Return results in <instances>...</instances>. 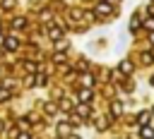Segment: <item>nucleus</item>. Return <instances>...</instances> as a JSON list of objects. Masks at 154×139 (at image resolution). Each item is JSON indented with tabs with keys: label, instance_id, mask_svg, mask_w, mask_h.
Listing matches in <instances>:
<instances>
[{
	"label": "nucleus",
	"instance_id": "1",
	"mask_svg": "<svg viewBox=\"0 0 154 139\" xmlns=\"http://www.w3.org/2000/svg\"><path fill=\"white\" fill-rule=\"evenodd\" d=\"M94 12H96V14H101V17H108V14L113 12V7H111V2H108V0H103V2H99V5L94 7Z\"/></svg>",
	"mask_w": 154,
	"mask_h": 139
},
{
	"label": "nucleus",
	"instance_id": "2",
	"mask_svg": "<svg viewBox=\"0 0 154 139\" xmlns=\"http://www.w3.org/2000/svg\"><path fill=\"white\" fill-rule=\"evenodd\" d=\"M91 98H94V91H91L89 86H84V89H79V101H82V103H89Z\"/></svg>",
	"mask_w": 154,
	"mask_h": 139
},
{
	"label": "nucleus",
	"instance_id": "3",
	"mask_svg": "<svg viewBox=\"0 0 154 139\" xmlns=\"http://www.w3.org/2000/svg\"><path fill=\"white\" fill-rule=\"evenodd\" d=\"M48 36H51L53 41H60V38H63V26H51V29H48Z\"/></svg>",
	"mask_w": 154,
	"mask_h": 139
},
{
	"label": "nucleus",
	"instance_id": "4",
	"mask_svg": "<svg viewBox=\"0 0 154 139\" xmlns=\"http://www.w3.org/2000/svg\"><path fill=\"white\" fill-rule=\"evenodd\" d=\"M2 46H5L7 50H17V48H19V41H17L14 36H10V38H5V41H2Z\"/></svg>",
	"mask_w": 154,
	"mask_h": 139
},
{
	"label": "nucleus",
	"instance_id": "5",
	"mask_svg": "<svg viewBox=\"0 0 154 139\" xmlns=\"http://www.w3.org/2000/svg\"><path fill=\"white\" fill-rule=\"evenodd\" d=\"M140 137H142V139H154V127H149V125H142V129H140Z\"/></svg>",
	"mask_w": 154,
	"mask_h": 139
},
{
	"label": "nucleus",
	"instance_id": "6",
	"mask_svg": "<svg viewBox=\"0 0 154 139\" xmlns=\"http://www.w3.org/2000/svg\"><path fill=\"white\" fill-rule=\"evenodd\" d=\"M118 70H120V74H130V72H132V62H130V60H123V62L118 65Z\"/></svg>",
	"mask_w": 154,
	"mask_h": 139
},
{
	"label": "nucleus",
	"instance_id": "7",
	"mask_svg": "<svg viewBox=\"0 0 154 139\" xmlns=\"http://www.w3.org/2000/svg\"><path fill=\"white\" fill-rule=\"evenodd\" d=\"M24 26H26V19L24 17H14L12 19V29H24Z\"/></svg>",
	"mask_w": 154,
	"mask_h": 139
},
{
	"label": "nucleus",
	"instance_id": "8",
	"mask_svg": "<svg viewBox=\"0 0 154 139\" xmlns=\"http://www.w3.org/2000/svg\"><path fill=\"white\" fill-rule=\"evenodd\" d=\"M137 29H140V19L132 14V19H130V31H137Z\"/></svg>",
	"mask_w": 154,
	"mask_h": 139
},
{
	"label": "nucleus",
	"instance_id": "9",
	"mask_svg": "<svg viewBox=\"0 0 154 139\" xmlns=\"http://www.w3.org/2000/svg\"><path fill=\"white\" fill-rule=\"evenodd\" d=\"M111 113H113V115H120V113H123V105H120V103L116 101V103L111 105Z\"/></svg>",
	"mask_w": 154,
	"mask_h": 139
},
{
	"label": "nucleus",
	"instance_id": "10",
	"mask_svg": "<svg viewBox=\"0 0 154 139\" xmlns=\"http://www.w3.org/2000/svg\"><path fill=\"white\" fill-rule=\"evenodd\" d=\"M147 120H149V113H147V110L137 115V122H140V125H147Z\"/></svg>",
	"mask_w": 154,
	"mask_h": 139
},
{
	"label": "nucleus",
	"instance_id": "11",
	"mask_svg": "<svg viewBox=\"0 0 154 139\" xmlns=\"http://www.w3.org/2000/svg\"><path fill=\"white\" fill-rule=\"evenodd\" d=\"M152 60H154V55H152L149 50H147V53H142V62H144V65H149Z\"/></svg>",
	"mask_w": 154,
	"mask_h": 139
},
{
	"label": "nucleus",
	"instance_id": "12",
	"mask_svg": "<svg viewBox=\"0 0 154 139\" xmlns=\"http://www.w3.org/2000/svg\"><path fill=\"white\" fill-rule=\"evenodd\" d=\"M60 108H63V110H72V103H70L67 98H63V101H60Z\"/></svg>",
	"mask_w": 154,
	"mask_h": 139
},
{
	"label": "nucleus",
	"instance_id": "13",
	"mask_svg": "<svg viewBox=\"0 0 154 139\" xmlns=\"http://www.w3.org/2000/svg\"><path fill=\"white\" fill-rule=\"evenodd\" d=\"M58 132H60V134H67V132H70V125H67V122L58 125Z\"/></svg>",
	"mask_w": 154,
	"mask_h": 139
},
{
	"label": "nucleus",
	"instance_id": "14",
	"mask_svg": "<svg viewBox=\"0 0 154 139\" xmlns=\"http://www.w3.org/2000/svg\"><path fill=\"white\" fill-rule=\"evenodd\" d=\"M34 84H38V86H43V84H46V77H43V74H36V79H34Z\"/></svg>",
	"mask_w": 154,
	"mask_h": 139
},
{
	"label": "nucleus",
	"instance_id": "15",
	"mask_svg": "<svg viewBox=\"0 0 154 139\" xmlns=\"http://www.w3.org/2000/svg\"><path fill=\"white\" fill-rule=\"evenodd\" d=\"M53 60H55V62H65V53H55Z\"/></svg>",
	"mask_w": 154,
	"mask_h": 139
},
{
	"label": "nucleus",
	"instance_id": "16",
	"mask_svg": "<svg viewBox=\"0 0 154 139\" xmlns=\"http://www.w3.org/2000/svg\"><path fill=\"white\" fill-rule=\"evenodd\" d=\"M94 84V79H91V74H84V86H91Z\"/></svg>",
	"mask_w": 154,
	"mask_h": 139
},
{
	"label": "nucleus",
	"instance_id": "17",
	"mask_svg": "<svg viewBox=\"0 0 154 139\" xmlns=\"http://www.w3.org/2000/svg\"><path fill=\"white\" fill-rule=\"evenodd\" d=\"M79 113H82V115H89V105L82 103V105H79Z\"/></svg>",
	"mask_w": 154,
	"mask_h": 139
},
{
	"label": "nucleus",
	"instance_id": "18",
	"mask_svg": "<svg viewBox=\"0 0 154 139\" xmlns=\"http://www.w3.org/2000/svg\"><path fill=\"white\" fill-rule=\"evenodd\" d=\"M144 26H147V29H152V31H154V17H149V19H147V22H144Z\"/></svg>",
	"mask_w": 154,
	"mask_h": 139
},
{
	"label": "nucleus",
	"instance_id": "19",
	"mask_svg": "<svg viewBox=\"0 0 154 139\" xmlns=\"http://www.w3.org/2000/svg\"><path fill=\"white\" fill-rule=\"evenodd\" d=\"M2 7H7V10L14 7V0H2Z\"/></svg>",
	"mask_w": 154,
	"mask_h": 139
},
{
	"label": "nucleus",
	"instance_id": "20",
	"mask_svg": "<svg viewBox=\"0 0 154 139\" xmlns=\"http://www.w3.org/2000/svg\"><path fill=\"white\" fill-rule=\"evenodd\" d=\"M46 113H55V105L53 103H46Z\"/></svg>",
	"mask_w": 154,
	"mask_h": 139
},
{
	"label": "nucleus",
	"instance_id": "21",
	"mask_svg": "<svg viewBox=\"0 0 154 139\" xmlns=\"http://www.w3.org/2000/svg\"><path fill=\"white\" fill-rule=\"evenodd\" d=\"M10 98V91H0V101H7Z\"/></svg>",
	"mask_w": 154,
	"mask_h": 139
},
{
	"label": "nucleus",
	"instance_id": "22",
	"mask_svg": "<svg viewBox=\"0 0 154 139\" xmlns=\"http://www.w3.org/2000/svg\"><path fill=\"white\" fill-rule=\"evenodd\" d=\"M17 139H29V134H24V132H22V134H17Z\"/></svg>",
	"mask_w": 154,
	"mask_h": 139
},
{
	"label": "nucleus",
	"instance_id": "23",
	"mask_svg": "<svg viewBox=\"0 0 154 139\" xmlns=\"http://www.w3.org/2000/svg\"><path fill=\"white\" fill-rule=\"evenodd\" d=\"M149 41H152V43H154V31H152V34H149Z\"/></svg>",
	"mask_w": 154,
	"mask_h": 139
},
{
	"label": "nucleus",
	"instance_id": "24",
	"mask_svg": "<svg viewBox=\"0 0 154 139\" xmlns=\"http://www.w3.org/2000/svg\"><path fill=\"white\" fill-rule=\"evenodd\" d=\"M2 129H5V122H2V120H0V132H2Z\"/></svg>",
	"mask_w": 154,
	"mask_h": 139
},
{
	"label": "nucleus",
	"instance_id": "25",
	"mask_svg": "<svg viewBox=\"0 0 154 139\" xmlns=\"http://www.w3.org/2000/svg\"><path fill=\"white\" fill-rule=\"evenodd\" d=\"M149 84H152V86H154V74H152V79H149Z\"/></svg>",
	"mask_w": 154,
	"mask_h": 139
},
{
	"label": "nucleus",
	"instance_id": "26",
	"mask_svg": "<svg viewBox=\"0 0 154 139\" xmlns=\"http://www.w3.org/2000/svg\"><path fill=\"white\" fill-rule=\"evenodd\" d=\"M70 139H79V137H70Z\"/></svg>",
	"mask_w": 154,
	"mask_h": 139
},
{
	"label": "nucleus",
	"instance_id": "27",
	"mask_svg": "<svg viewBox=\"0 0 154 139\" xmlns=\"http://www.w3.org/2000/svg\"><path fill=\"white\" fill-rule=\"evenodd\" d=\"M108 2H118V0H108Z\"/></svg>",
	"mask_w": 154,
	"mask_h": 139
}]
</instances>
